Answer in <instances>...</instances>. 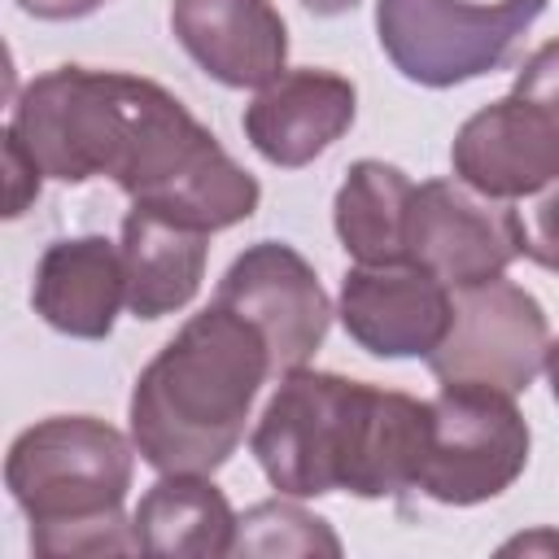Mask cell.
<instances>
[{
  "label": "cell",
  "instance_id": "cell-1",
  "mask_svg": "<svg viewBox=\"0 0 559 559\" xmlns=\"http://www.w3.org/2000/svg\"><path fill=\"white\" fill-rule=\"evenodd\" d=\"M9 135L61 183L114 179L131 205L201 231L245 223L262 188L162 83L127 70L57 66L13 100Z\"/></svg>",
  "mask_w": 559,
  "mask_h": 559
},
{
  "label": "cell",
  "instance_id": "cell-2",
  "mask_svg": "<svg viewBox=\"0 0 559 559\" xmlns=\"http://www.w3.org/2000/svg\"><path fill=\"white\" fill-rule=\"evenodd\" d=\"M424 445L428 402L310 367L280 376L249 437L262 476L288 498H397L415 489Z\"/></svg>",
  "mask_w": 559,
  "mask_h": 559
},
{
  "label": "cell",
  "instance_id": "cell-3",
  "mask_svg": "<svg viewBox=\"0 0 559 559\" xmlns=\"http://www.w3.org/2000/svg\"><path fill=\"white\" fill-rule=\"evenodd\" d=\"M271 349L262 332L210 301L135 376L131 441L153 472H218L245 441Z\"/></svg>",
  "mask_w": 559,
  "mask_h": 559
},
{
  "label": "cell",
  "instance_id": "cell-4",
  "mask_svg": "<svg viewBox=\"0 0 559 559\" xmlns=\"http://www.w3.org/2000/svg\"><path fill=\"white\" fill-rule=\"evenodd\" d=\"M135 441L96 415H48L22 428L4 459V485L31 520L39 559L131 555L135 533L122 515Z\"/></svg>",
  "mask_w": 559,
  "mask_h": 559
},
{
  "label": "cell",
  "instance_id": "cell-5",
  "mask_svg": "<svg viewBox=\"0 0 559 559\" xmlns=\"http://www.w3.org/2000/svg\"><path fill=\"white\" fill-rule=\"evenodd\" d=\"M550 0H376V35L393 70L419 87H454L511 61Z\"/></svg>",
  "mask_w": 559,
  "mask_h": 559
},
{
  "label": "cell",
  "instance_id": "cell-6",
  "mask_svg": "<svg viewBox=\"0 0 559 559\" xmlns=\"http://www.w3.org/2000/svg\"><path fill=\"white\" fill-rule=\"evenodd\" d=\"M450 166L463 183L502 201L559 179V39H546L520 66L502 100L459 127Z\"/></svg>",
  "mask_w": 559,
  "mask_h": 559
},
{
  "label": "cell",
  "instance_id": "cell-7",
  "mask_svg": "<svg viewBox=\"0 0 559 559\" xmlns=\"http://www.w3.org/2000/svg\"><path fill=\"white\" fill-rule=\"evenodd\" d=\"M524 463L528 424L515 393L472 380H441V393L428 402V445L415 489L445 507H476L511 489Z\"/></svg>",
  "mask_w": 559,
  "mask_h": 559
},
{
  "label": "cell",
  "instance_id": "cell-8",
  "mask_svg": "<svg viewBox=\"0 0 559 559\" xmlns=\"http://www.w3.org/2000/svg\"><path fill=\"white\" fill-rule=\"evenodd\" d=\"M550 323L542 301L493 275L485 284L454 288V310L441 345L428 354L437 380H472L502 393H524L546 362Z\"/></svg>",
  "mask_w": 559,
  "mask_h": 559
},
{
  "label": "cell",
  "instance_id": "cell-9",
  "mask_svg": "<svg viewBox=\"0 0 559 559\" xmlns=\"http://www.w3.org/2000/svg\"><path fill=\"white\" fill-rule=\"evenodd\" d=\"M520 214L511 201L476 192L472 183L428 179L411 192L406 258L432 271L450 293L507 275L520 258Z\"/></svg>",
  "mask_w": 559,
  "mask_h": 559
},
{
  "label": "cell",
  "instance_id": "cell-10",
  "mask_svg": "<svg viewBox=\"0 0 559 559\" xmlns=\"http://www.w3.org/2000/svg\"><path fill=\"white\" fill-rule=\"evenodd\" d=\"M214 301L245 314L262 332L275 376L306 367L332 323V301L314 266L284 240H258L236 253L214 288Z\"/></svg>",
  "mask_w": 559,
  "mask_h": 559
},
{
  "label": "cell",
  "instance_id": "cell-11",
  "mask_svg": "<svg viewBox=\"0 0 559 559\" xmlns=\"http://www.w3.org/2000/svg\"><path fill=\"white\" fill-rule=\"evenodd\" d=\"M450 310L454 293L411 258L349 266L336 297L349 341L376 358H428L450 328Z\"/></svg>",
  "mask_w": 559,
  "mask_h": 559
},
{
  "label": "cell",
  "instance_id": "cell-12",
  "mask_svg": "<svg viewBox=\"0 0 559 559\" xmlns=\"http://www.w3.org/2000/svg\"><path fill=\"white\" fill-rule=\"evenodd\" d=\"M354 114L358 92L345 74L301 66L258 87L245 105V135L271 166L297 170L332 148L354 127Z\"/></svg>",
  "mask_w": 559,
  "mask_h": 559
},
{
  "label": "cell",
  "instance_id": "cell-13",
  "mask_svg": "<svg viewBox=\"0 0 559 559\" xmlns=\"http://www.w3.org/2000/svg\"><path fill=\"white\" fill-rule=\"evenodd\" d=\"M170 31L223 87H266L288 61V26L271 0H170Z\"/></svg>",
  "mask_w": 559,
  "mask_h": 559
},
{
  "label": "cell",
  "instance_id": "cell-14",
  "mask_svg": "<svg viewBox=\"0 0 559 559\" xmlns=\"http://www.w3.org/2000/svg\"><path fill=\"white\" fill-rule=\"evenodd\" d=\"M127 301L122 249L105 236H66L39 253L31 306L35 314L79 341H105Z\"/></svg>",
  "mask_w": 559,
  "mask_h": 559
},
{
  "label": "cell",
  "instance_id": "cell-15",
  "mask_svg": "<svg viewBox=\"0 0 559 559\" xmlns=\"http://www.w3.org/2000/svg\"><path fill=\"white\" fill-rule=\"evenodd\" d=\"M210 231L170 218L148 205H131L122 218V271H127V310L135 319H162L183 310L205 280Z\"/></svg>",
  "mask_w": 559,
  "mask_h": 559
},
{
  "label": "cell",
  "instance_id": "cell-16",
  "mask_svg": "<svg viewBox=\"0 0 559 559\" xmlns=\"http://www.w3.org/2000/svg\"><path fill=\"white\" fill-rule=\"evenodd\" d=\"M240 515L231 511L227 493L201 472H162L140 493L131 515L135 550L144 555H175V559H214L231 555Z\"/></svg>",
  "mask_w": 559,
  "mask_h": 559
},
{
  "label": "cell",
  "instance_id": "cell-17",
  "mask_svg": "<svg viewBox=\"0 0 559 559\" xmlns=\"http://www.w3.org/2000/svg\"><path fill=\"white\" fill-rule=\"evenodd\" d=\"M415 183L376 157H362L345 170L336 188L332 223L354 262H406V210Z\"/></svg>",
  "mask_w": 559,
  "mask_h": 559
},
{
  "label": "cell",
  "instance_id": "cell-18",
  "mask_svg": "<svg viewBox=\"0 0 559 559\" xmlns=\"http://www.w3.org/2000/svg\"><path fill=\"white\" fill-rule=\"evenodd\" d=\"M231 555H341V537L306 507L271 498L240 515Z\"/></svg>",
  "mask_w": 559,
  "mask_h": 559
},
{
  "label": "cell",
  "instance_id": "cell-19",
  "mask_svg": "<svg viewBox=\"0 0 559 559\" xmlns=\"http://www.w3.org/2000/svg\"><path fill=\"white\" fill-rule=\"evenodd\" d=\"M515 214H520V240H524L520 253L528 262H537L542 271L559 275V179L520 197Z\"/></svg>",
  "mask_w": 559,
  "mask_h": 559
},
{
  "label": "cell",
  "instance_id": "cell-20",
  "mask_svg": "<svg viewBox=\"0 0 559 559\" xmlns=\"http://www.w3.org/2000/svg\"><path fill=\"white\" fill-rule=\"evenodd\" d=\"M4 162H9V218H17L35 197H39V179H44V170L26 157V148L4 131Z\"/></svg>",
  "mask_w": 559,
  "mask_h": 559
},
{
  "label": "cell",
  "instance_id": "cell-21",
  "mask_svg": "<svg viewBox=\"0 0 559 559\" xmlns=\"http://www.w3.org/2000/svg\"><path fill=\"white\" fill-rule=\"evenodd\" d=\"M100 4H105V0H17L22 13L44 17V22H74V17L96 13Z\"/></svg>",
  "mask_w": 559,
  "mask_h": 559
},
{
  "label": "cell",
  "instance_id": "cell-22",
  "mask_svg": "<svg viewBox=\"0 0 559 559\" xmlns=\"http://www.w3.org/2000/svg\"><path fill=\"white\" fill-rule=\"evenodd\" d=\"M310 13H319V17H336V13H349L358 0H301Z\"/></svg>",
  "mask_w": 559,
  "mask_h": 559
},
{
  "label": "cell",
  "instance_id": "cell-23",
  "mask_svg": "<svg viewBox=\"0 0 559 559\" xmlns=\"http://www.w3.org/2000/svg\"><path fill=\"white\" fill-rule=\"evenodd\" d=\"M542 371H546L550 393H555V402H559V341H550V345H546V362H542Z\"/></svg>",
  "mask_w": 559,
  "mask_h": 559
}]
</instances>
